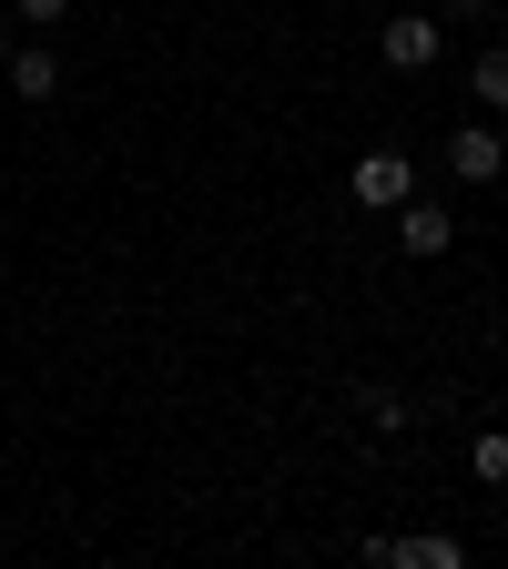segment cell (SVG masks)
<instances>
[{
    "label": "cell",
    "instance_id": "cell-11",
    "mask_svg": "<svg viewBox=\"0 0 508 569\" xmlns=\"http://www.w3.org/2000/svg\"><path fill=\"white\" fill-rule=\"evenodd\" d=\"M448 11H468V21H488V11H498V0H438V21H448Z\"/></svg>",
    "mask_w": 508,
    "mask_h": 569
},
{
    "label": "cell",
    "instance_id": "cell-5",
    "mask_svg": "<svg viewBox=\"0 0 508 569\" xmlns=\"http://www.w3.org/2000/svg\"><path fill=\"white\" fill-rule=\"evenodd\" d=\"M448 244H458V213L407 193V203H397V254H448Z\"/></svg>",
    "mask_w": 508,
    "mask_h": 569
},
{
    "label": "cell",
    "instance_id": "cell-6",
    "mask_svg": "<svg viewBox=\"0 0 508 569\" xmlns=\"http://www.w3.org/2000/svg\"><path fill=\"white\" fill-rule=\"evenodd\" d=\"M11 102H61V51H11Z\"/></svg>",
    "mask_w": 508,
    "mask_h": 569
},
{
    "label": "cell",
    "instance_id": "cell-7",
    "mask_svg": "<svg viewBox=\"0 0 508 569\" xmlns=\"http://www.w3.org/2000/svg\"><path fill=\"white\" fill-rule=\"evenodd\" d=\"M468 92H478L488 112H508V41H488V51L468 61Z\"/></svg>",
    "mask_w": 508,
    "mask_h": 569
},
{
    "label": "cell",
    "instance_id": "cell-4",
    "mask_svg": "<svg viewBox=\"0 0 508 569\" xmlns=\"http://www.w3.org/2000/svg\"><path fill=\"white\" fill-rule=\"evenodd\" d=\"M448 173H458V183H498V173H508L498 122H458V132H448Z\"/></svg>",
    "mask_w": 508,
    "mask_h": 569
},
{
    "label": "cell",
    "instance_id": "cell-12",
    "mask_svg": "<svg viewBox=\"0 0 508 569\" xmlns=\"http://www.w3.org/2000/svg\"><path fill=\"white\" fill-rule=\"evenodd\" d=\"M0 61H11V21H0Z\"/></svg>",
    "mask_w": 508,
    "mask_h": 569
},
{
    "label": "cell",
    "instance_id": "cell-1",
    "mask_svg": "<svg viewBox=\"0 0 508 569\" xmlns=\"http://www.w3.org/2000/svg\"><path fill=\"white\" fill-rule=\"evenodd\" d=\"M346 193L367 203V213H397V203L417 193V163L397 153V142H377V153H356V163H346Z\"/></svg>",
    "mask_w": 508,
    "mask_h": 569
},
{
    "label": "cell",
    "instance_id": "cell-10",
    "mask_svg": "<svg viewBox=\"0 0 508 569\" xmlns=\"http://www.w3.org/2000/svg\"><path fill=\"white\" fill-rule=\"evenodd\" d=\"M11 21H31V31H61V21H71V0H11Z\"/></svg>",
    "mask_w": 508,
    "mask_h": 569
},
{
    "label": "cell",
    "instance_id": "cell-2",
    "mask_svg": "<svg viewBox=\"0 0 508 569\" xmlns=\"http://www.w3.org/2000/svg\"><path fill=\"white\" fill-rule=\"evenodd\" d=\"M377 51H387V71H407V82H417V71H438V11H397L387 31H377Z\"/></svg>",
    "mask_w": 508,
    "mask_h": 569
},
{
    "label": "cell",
    "instance_id": "cell-9",
    "mask_svg": "<svg viewBox=\"0 0 508 569\" xmlns=\"http://www.w3.org/2000/svg\"><path fill=\"white\" fill-rule=\"evenodd\" d=\"M367 427H377V438H407V427H417V407H407L397 387H367Z\"/></svg>",
    "mask_w": 508,
    "mask_h": 569
},
{
    "label": "cell",
    "instance_id": "cell-8",
    "mask_svg": "<svg viewBox=\"0 0 508 569\" xmlns=\"http://www.w3.org/2000/svg\"><path fill=\"white\" fill-rule=\"evenodd\" d=\"M468 478L478 488H508V427H478V438H468Z\"/></svg>",
    "mask_w": 508,
    "mask_h": 569
},
{
    "label": "cell",
    "instance_id": "cell-3",
    "mask_svg": "<svg viewBox=\"0 0 508 569\" xmlns=\"http://www.w3.org/2000/svg\"><path fill=\"white\" fill-rule=\"evenodd\" d=\"M367 559H387V569H468V539H448V529H407V539H367Z\"/></svg>",
    "mask_w": 508,
    "mask_h": 569
}]
</instances>
